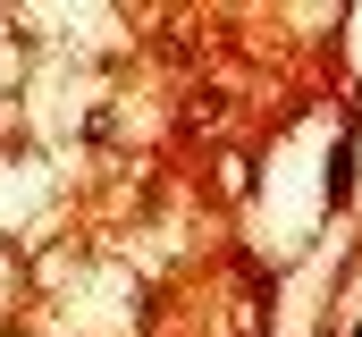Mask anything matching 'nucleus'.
I'll return each mask as SVG.
<instances>
[{"mask_svg": "<svg viewBox=\"0 0 362 337\" xmlns=\"http://www.w3.org/2000/svg\"><path fill=\"white\" fill-rule=\"evenodd\" d=\"M346 194H354V144L329 152V202H346Z\"/></svg>", "mask_w": 362, "mask_h": 337, "instance_id": "obj_1", "label": "nucleus"}]
</instances>
